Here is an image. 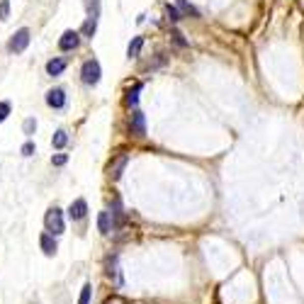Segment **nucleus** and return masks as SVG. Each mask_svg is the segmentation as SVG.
I'll return each instance as SVG.
<instances>
[{
  "label": "nucleus",
  "instance_id": "2eb2a0df",
  "mask_svg": "<svg viewBox=\"0 0 304 304\" xmlns=\"http://www.w3.org/2000/svg\"><path fill=\"white\" fill-rule=\"evenodd\" d=\"M90 294H93V287H90V283L83 285V290H80V299H78V304H90Z\"/></svg>",
  "mask_w": 304,
  "mask_h": 304
},
{
  "label": "nucleus",
  "instance_id": "20e7f679",
  "mask_svg": "<svg viewBox=\"0 0 304 304\" xmlns=\"http://www.w3.org/2000/svg\"><path fill=\"white\" fill-rule=\"evenodd\" d=\"M78 44H80V34H78L76 30H66V32L61 34V39H59V49H61V51H73Z\"/></svg>",
  "mask_w": 304,
  "mask_h": 304
},
{
  "label": "nucleus",
  "instance_id": "423d86ee",
  "mask_svg": "<svg viewBox=\"0 0 304 304\" xmlns=\"http://www.w3.org/2000/svg\"><path fill=\"white\" fill-rule=\"evenodd\" d=\"M86 212H88V202H86V200H76L73 205L68 207V217L76 219V222L86 217Z\"/></svg>",
  "mask_w": 304,
  "mask_h": 304
},
{
  "label": "nucleus",
  "instance_id": "39448f33",
  "mask_svg": "<svg viewBox=\"0 0 304 304\" xmlns=\"http://www.w3.org/2000/svg\"><path fill=\"white\" fill-rule=\"evenodd\" d=\"M46 105H49V107H64L66 105V90L64 88H54V90H49V93H46Z\"/></svg>",
  "mask_w": 304,
  "mask_h": 304
},
{
  "label": "nucleus",
  "instance_id": "f03ea898",
  "mask_svg": "<svg viewBox=\"0 0 304 304\" xmlns=\"http://www.w3.org/2000/svg\"><path fill=\"white\" fill-rule=\"evenodd\" d=\"M100 73H102V71H100V64L95 59H88L86 64H83V68H80V78H83L86 86H98Z\"/></svg>",
  "mask_w": 304,
  "mask_h": 304
},
{
  "label": "nucleus",
  "instance_id": "f8f14e48",
  "mask_svg": "<svg viewBox=\"0 0 304 304\" xmlns=\"http://www.w3.org/2000/svg\"><path fill=\"white\" fill-rule=\"evenodd\" d=\"M98 229L102 234H109L112 231V222H109V212H100L98 217Z\"/></svg>",
  "mask_w": 304,
  "mask_h": 304
},
{
  "label": "nucleus",
  "instance_id": "0eeeda50",
  "mask_svg": "<svg viewBox=\"0 0 304 304\" xmlns=\"http://www.w3.org/2000/svg\"><path fill=\"white\" fill-rule=\"evenodd\" d=\"M131 131L136 134V136H144L146 134V124H144V115L136 109L134 115H131Z\"/></svg>",
  "mask_w": 304,
  "mask_h": 304
},
{
  "label": "nucleus",
  "instance_id": "dca6fc26",
  "mask_svg": "<svg viewBox=\"0 0 304 304\" xmlns=\"http://www.w3.org/2000/svg\"><path fill=\"white\" fill-rule=\"evenodd\" d=\"M10 15V0H0V20L5 22Z\"/></svg>",
  "mask_w": 304,
  "mask_h": 304
},
{
  "label": "nucleus",
  "instance_id": "1a4fd4ad",
  "mask_svg": "<svg viewBox=\"0 0 304 304\" xmlns=\"http://www.w3.org/2000/svg\"><path fill=\"white\" fill-rule=\"evenodd\" d=\"M39 243H42V251L46 253V256H54V253H56V241H54L51 234H42Z\"/></svg>",
  "mask_w": 304,
  "mask_h": 304
},
{
  "label": "nucleus",
  "instance_id": "f257e3e1",
  "mask_svg": "<svg viewBox=\"0 0 304 304\" xmlns=\"http://www.w3.org/2000/svg\"><path fill=\"white\" fill-rule=\"evenodd\" d=\"M46 234H51V236L64 234V214H61L59 207H51L46 212Z\"/></svg>",
  "mask_w": 304,
  "mask_h": 304
},
{
  "label": "nucleus",
  "instance_id": "5701e85b",
  "mask_svg": "<svg viewBox=\"0 0 304 304\" xmlns=\"http://www.w3.org/2000/svg\"><path fill=\"white\" fill-rule=\"evenodd\" d=\"M178 3H180V8H183L185 12H192V15H195V17H197V10H195V8H192V5H187V0H178Z\"/></svg>",
  "mask_w": 304,
  "mask_h": 304
},
{
  "label": "nucleus",
  "instance_id": "6ab92c4d",
  "mask_svg": "<svg viewBox=\"0 0 304 304\" xmlns=\"http://www.w3.org/2000/svg\"><path fill=\"white\" fill-rule=\"evenodd\" d=\"M10 102H0V122L5 120V117H8V115H10Z\"/></svg>",
  "mask_w": 304,
  "mask_h": 304
},
{
  "label": "nucleus",
  "instance_id": "a211bd4d",
  "mask_svg": "<svg viewBox=\"0 0 304 304\" xmlns=\"http://www.w3.org/2000/svg\"><path fill=\"white\" fill-rule=\"evenodd\" d=\"M124 165H127V156H122L120 161H117V165L112 168V178H120V175H122V168H124Z\"/></svg>",
  "mask_w": 304,
  "mask_h": 304
},
{
  "label": "nucleus",
  "instance_id": "4468645a",
  "mask_svg": "<svg viewBox=\"0 0 304 304\" xmlns=\"http://www.w3.org/2000/svg\"><path fill=\"white\" fill-rule=\"evenodd\" d=\"M95 30H98V22H95V20H86V24H83V30H80V32H83V37H90V39H93Z\"/></svg>",
  "mask_w": 304,
  "mask_h": 304
},
{
  "label": "nucleus",
  "instance_id": "aec40b11",
  "mask_svg": "<svg viewBox=\"0 0 304 304\" xmlns=\"http://www.w3.org/2000/svg\"><path fill=\"white\" fill-rule=\"evenodd\" d=\"M165 12H168V17H171V20H173V22H178V20H180V12L175 10L173 5H165Z\"/></svg>",
  "mask_w": 304,
  "mask_h": 304
},
{
  "label": "nucleus",
  "instance_id": "f3484780",
  "mask_svg": "<svg viewBox=\"0 0 304 304\" xmlns=\"http://www.w3.org/2000/svg\"><path fill=\"white\" fill-rule=\"evenodd\" d=\"M139 90H142V83L134 86V90H129V95H127V102H129V105H136V100H139Z\"/></svg>",
  "mask_w": 304,
  "mask_h": 304
},
{
  "label": "nucleus",
  "instance_id": "ddd939ff",
  "mask_svg": "<svg viewBox=\"0 0 304 304\" xmlns=\"http://www.w3.org/2000/svg\"><path fill=\"white\" fill-rule=\"evenodd\" d=\"M51 144H54V149H64L66 144H68V134H66L64 129H59L54 134V139H51Z\"/></svg>",
  "mask_w": 304,
  "mask_h": 304
},
{
  "label": "nucleus",
  "instance_id": "9b49d317",
  "mask_svg": "<svg viewBox=\"0 0 304 304\" xmlns=\"http://www.w3.org/2000/svg\"><path fill=\"white\" fill-rule=\"evenodd\" d=\"M86 8H88V20L98 22V17H100V0H86Z\"/></svg>",
  "mask_w": 304,
  "mask_h": 304
},
{
  "label": "nucleus",
  "instance_id": "7ed1b4c3",
  "mask_svg": "<svg viewBox=\"0 0 304 304\" xmlns=\"http://www.w3.org/2000/svg\"><path fill=\"white\" fill-rule=\"evenodd\" d=\"M27 44H30V30H27V27H22V30H17V32L10 37L8 49L15 51V54H22V51L27 49Z\"/></svg>",
  "mask_w": 304,
  "mask_h": 304
},
{
  "label": "nucleus",
  "instance_id": "b1692460",
  "mask_svg": "<svg viewBox=\"0 0 304 304\" xmlns=\"http://www.w3.org/2000/svg\"><path fill=\"white\" fill-rule=\"evenodd\" d=\"M66 161H68V158H66L64 153H59V156H54V158H51V163H54V165H64Z\"/></svg>",
  "mask_w": 304,
  "mask_h": 304
},
{
  "label": "nucleus",
  "instance_id": "9d476101",
  "mask_svg": "<svg viewBox=\"0 0 304 304\" xmlns=\"http://www.w3.org/2000/svg\"><path fill=\"white\" fill-rule=\"evenodd\" d=\"M142 46H144V37H134L129 44V49H127V56H129V59H136L139 51H142Z\"/></svg>",
  "mask_w": 304,
  "mask_h": 304
},
{
  "label": "nucleus",
  "instance_id": "6e6552de",
  "mask_svg": "<svg viewBox=\"0 0 304 304\" xmlns=\"http://www.w3.org/2000/svg\"><path fill=\"white\" fill-rule=\"evenodd\" d=\"M64 68H66L64 59H51V61L46 64V73H49V76H61V73H64Z\"/></svg>",
  "mask_w": 304,
  "mask_h": 304
},
{
  "label": "nucleus",
  "instance_id": "4be33fe9",
  "mask_svg": "<svg viewBox=\"0 0 304 304\" xmlns=\"http://www.w3.org/2000/svg\"><path fill=\"white\" fill-rule=\"evenodd\" d=\"M32 153H34V144L27 142L24 146H22V156H32Z\"/></svg>",
  "mask_w": 304,
  "mask_h": 304
},
{
  "label": "nucleus",
  "instance_id": "412c9836",
  "mask_svg": "<svg viewBox=\"0 0 304 304\" xmlns=\"http://www.w3.org/2000/svg\"><path fill=\"white\" fill-rule=\"evenodd\" d=\"M34 129H37V122H34L32 117H30V120L24 122V134L30 136V134H34Z\"/></svg>",
  "mask_w": 304,
  "mask_h": 304
}]
</instances>
